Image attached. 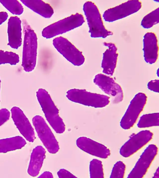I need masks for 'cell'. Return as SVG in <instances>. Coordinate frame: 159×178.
Wrapping results in <instances>:
<instances>
[{"mask_svg":"<svg viewBox=\"0 0 159 178\" xmlns=\"http://www.w3.org/2000/svg\"><path fill=\"white\" fill-rule=\"evenodd\" d=\"M37 99L47 120L57 133H63L65 125L59 114V110L50 95L45 89L40 88L36 92Z\"/></svg>","mask_w":159,"mask_h":178,"instance_id":"cell-1","label":"cell"},{"mask_svg":"<svg viewBox=\"0 0 159 178\" xmlns=\"http://www.w3.org/2000/svg\"><path fill=\"white\" fill-rule=\"evenodd\" d=\"M83 9L92 37L105 38L113 35L111 32L105 28L98 9L94 3L86 2L84 4Z\"/></svg>","mask_w":159,"mask_h":178,"instance_id":"cell-2","label":"cell"},{"mask_svg":"<svg viewBox=\"0 0 159 178\" xmlns=\"http://www.w3.org/2000/svg\"><path fill=\"white\" fill-rule=\"evenodd\" d=\"M66 96L73 102L96 108L104 107L110 102L108 96L91 93L84 89H70L67 91Z\"/></svg>","mask_w":159,"mask_h":178,"instance_id":"cell-3","label":"cell"},{"mask_svg":"<svg viewBox=\"0 0 159 178\" xmlns=\"http://www.w3.org/2000/svg\"><path fill=\"white\" fill-rule=\"evenodd\" d=\"M84 22L83 15L77 13L47 26L43 30L42 36L46 38H51L78 27Z\"/></svg>","mask_w":159,"mask_h":178,"instance_id":"cell-4","label":"cell"},{"mask_svg":"<svg viewBox=\"0 0 159 178\" xmlns=\"http://www.w3.org/2000/svg\"><path fill=\"white\" fill-rule=\"evenodd\" d=\"M24 43L22 65L25 71L30 72L36 65L37 48V36L32 29H26Z\"/></svg>","mask_w":159,"mask_h":178,"instance_id":"cell-5","label":"cell"},{"mask_svg":"<svg viewBox=\"0 0 159 178\" xmlns=\"http://www.w3.org/2000/svg\"><path fill=\"white\" fill-rule=\"evenodd\" d=\"M32 122L39 137L48 151L51 154L57 152L59 149L58 142L43 117L36 115Z\"/></svg>","mask_w":159,"mask_h":178,"instance_id":"cell-6","label":"cell"},{"mask_svg":"<svg viewBox=\"0 0 159 178\" xmlns=\"http://www.w3.org/2000/svg\"><path fill=\"white\" fill-rule=\"evenodd\" d=\"M147 100V97L144 93L139 92L135 95L120 121V126L122 129H128L133 126L143 110Z\"/></svg>","mask_w":159,"mask_h":178,"instance_id":"cell-7","label":"cell"},{"mask_svg":"<svg viewBox=\"0 0 159 178\" xmlns=\"http://www.w3.org/2000/svg\"><path fill=\"white\" fill-rule=\"evenodd\" d=\"M53 44L58 51L73 65L80 66L84 62L85 58L82 52L66 39L61 36L56 38Z\"/></svg>","mask_w":159,"mask_h":178,"instance_id":"cell-8","label":"cell"},{"mask_svg":"<svg viewBox=\"0 0 159 178\" xmlns=\"http://www.w3.org/2000/svg\"><path fill=\"white\" fill-rule=\"evenodd\" d=\"M142 3L139 0H129L104 11L103 17L108 22H112L136 12L141 8Z\"/></svg>","mask_w":159,"mask_h":178,"instance_id":"cell-9","label":"cell"},{"mask_svg":"<svg viewBox=\"0 0 159 178\" xmlns=\"http://www.w3.org/2000/svg\"><path fill=\"white\" fill-rule=\"evenodd\" d=\"M158 152L154 144H150L145 149L134 167L128 175V178H141L146 173Z\"/></svg>","mask_w":159,"mask_h":178,"instance_id":"cell-10","label":"cell"},{"mask_svg":"<svg viewBox=\"0 0 159 178\" xmlns=\"http://www.w3.org/2000/svg\"><path fill=\"white\" fill-rule=\"evenodd\" d=\"M93 82L104 92L112 97L113 104H117L123 100V93L122 88L112 78L99 74L95 76Z\"/></svg>","mask_w":159,"mask_h":178,"instance_id":"cell-11","label":"cell"},{"mask_svg":"<svg viewBox=\"0 0 159 178\" xmlns=\"http://www.w3.org/2000/svg\"><path fill=\"white\" fill-rule=\"evenodd\" d=\"M153 135L148 130L141 131L134 135L121 147L120 155L124 157L130 156L148 142Z\"/></svg>","mask_w":159,"mask_h":178,"instance_id":"cell-12","label":"cell"},{"mask_svg":"<svg viewBox=\"0 0 159 178\" xmlns=\"http://www.w3.org/2000/svg\"><path fill=\"white\" fill-rule=\"evenodd\" d=\"M76 144L84 151L101 158L106 159L110 154V150L105 146L86 137L79 138Z\"/></svg>","mask_w":159,"mask_h":178,"instance_id":"cell-13","label":"cell"},{"mask_svg":"<svg viewBox=\"0 0 159 178\" xmlns=\"http://www.w3.org/2000/svg\"><path fill=\"white\" fill-rule=\"evenodd\" d=\"M11 111L12 119L21 134L29 142H33L35 137L33 128L22 111L16 107H13Z\"/></svg>","mask_w":159,"mask_h":178,"instance_id":"cell-14","label":"cell"},{"mask_svg":"<svg viewBox=\"0 0 159 178\" xmlns=\"http://www.w3.org/2000/svg\"><path fill=\"white\" fill-rule=\"evenodd\" d=\"M104 45L107 48L103 54L101 66L105 74L112 76L116 67L118 54L115 44L111 43L104 42Z\"/></svg>","mask_w":159,"mask_h":178,"instance_id":"cell-15","label":"cell"},{"mask_svg":"<svg viewBox=\"0 0 159 178\" xmlns=\"http://www.w3.org/2000/svg\"><path fill=\"white\" fill-rule=\"evenodd\" d=\"M144 57L146 62L152 64L156 61L158 56L157 40L155 34L152 32L146 33L143 39Z\"/></svg>","mask_w":159,"mask_h":178,"instance_id":"cell-16","label":"cell"},{"mask_svg":"<svg viewBox=\"0 0 159 178\" xmlns=\"http://www.w3.org/2000/svg\"><path fill=\"white\" fill-rule=\"evenodd\" d=\"M46 151L41 146L36 147L32 153L28 169V172L32 176L38 175L45 157Z\"/></svg>","mask_w":159,"mask_h":178,"instance_id":"cell-17","label":"cell"},{"mask_svg":"<svg viewBox=\"0 0 159 178\" xmlns=\"http://www.w3.org/2000/svg\"><path fill=\"white\" fill-rule=\"evenodd\" d=\"M22 2L28 7L44 18H50L54 13L51 6L42 0H24Z\"/></svg>","mask_w":159,"mask_h":178,"instance_id":"cell-18","label":"cell"},{"mask_svg":"<svg viewBox=\"0 0 159 178\" xmlns=\"http://www.w3.org/2000/svg\"><path fill=\"white\" fill-rule=\"evenodd\" d=\"M25 141L20 137H16L0 141V152L7 151L20 148L25 144Z\"/></svg>","mask_w":159,"mask_h":178,"instance_id":"cell-19","label":"cell"},{"mask_svg":"<svg viewBox=\"0 0 159 178\" xmlns=\"http://www.w3.org/2000/svg\"><path fill=\"white\" fill-rule=\"evenodd\" d=\"M159 124L158 112L145 114L140 118L137 124L139 128L158 126Z\"/></svg>","mask_w":159,"mask_h":178,"instance_id":"cell-20","label":"cell"},{"mask_svg":"<svg viewBox=\"0 0 159 178\" xmlns=\"http://www.w3.org/2000/svg\"><path fill=\"white\" fill-rule=\"evenodd\" d=\"M159 7L150 12L143 19L142 26L145 28H149L159 23Z\"/></svg>","mask_w":159,"mask_h":178,"instance_id":"cell-21","label":"cell"},{"mask_svg":"<svg viewBox=\"0 0 159 178\" xmlns=\"http://www.w3.org/2000/svg\"><path fill=\"white\" fill-rule=\"evenodd\" d=\"M89 173L90 178H104V175L102 162L93 159L90 163Z\"/></svg>","mask_w":159,"mask_h":178,"instance_id":"cell-22","label":"cell"},{"mask_svg":"<svg viewBox=\"0 0 159 178\" xmlns=\"http://www.w3.org/2000/svg\"><path fill=\"white\" fill-rule=\"evenodd\" d=\"M19 61V57L15 53L0 51V64L9 63L14 65Z\"/></svg>","mask_w":159,"mask_h":178,"instance_id":"cell-23","label":"cell"},{"mask_svg":"<svg viewBox=\"0 0 159 178\" xmlns=\"http://www.w3.org/2000/svg\"><path fill=\"white\" fill-rule=\"evenodd\" d=\"M125 170V165L121 161L116 162L114 165L110 176V178H123Z\"/></svg>","mask_w":159,"mask_h":178,"instance_id":"cell-24","label":"cell"},{"mask_svg":"<svg viewBox=\"0 0 159 178\" xmlns=\"http://www.w3.org/2000/svg\"><path fill=\"white\" fill-rule=\"evenodd\" d=\"M148 89L156 92H159V80L158 79L152 80L149 81L147 85Z\"/></svg>","mask_w":159,"mask_h":178,"instance_id":"cell-25","label":"cell"},{"mask_svg":"<svg viewBox=\"0 0 159 178\" xmlns=\"http://www.w3.org/2000/svg\"><path fill=\"white\" fill-rule=\"evenodd\" d=\"M10 112L6 109L0 110V125L6 121L10 117Z\"/></svg>","mask_w":159,"mask_h":178,"instance_id":"cell-26","label":"cell"},{"mask_svg":"<svg viewBox=\"0 0 159 178\" xmlns=\"http://www.w3.org/2000/svg\"><path fill=\"white\" fill-rule=\"evenodd\" d=\"M59 178H76L77 177L68 171L64 169H61L57 172Z\"/></svg>","mask_w":159,"mask_h":178,"instance_id":"cell-27","label":"cell"},{"mask_svg":"<svg viewBox=\"0 0 159 178\" xmlns=\"http://www.w3.org/2000/svg\"><path fill=\"white\" fill-rule=\"evenodd\" d=\"M39 178H53L52 174L50 172L46 171L43 173L39 177Z\"/></svg>","mask_w":159,"mask_h":178,"instance_id":"cell-28","label":"cell"},{"mask_svg":"<svg viewBox=\"0 0 159 178\" xmlns=\"http://www.w3.org/2000/svg\"><path fill=\"white\" fill-rule=\"evenodd\" d=\"M159 170L158 168H157V170L154 174V176L153 177L159 178Z\"/></svg>","mask_w":159,"mask_h":178,"instance_id":"cell-29","label":"cell"},{"mask_svg":"<svg viewBox=\"0 0 159 178\" xmlns=\"http://www.w3.org/2000/svg\"><path fill=\"white\" fill-rule=\"evenodd\" d=\"M2 22H3V21H2L0 20V23H2Z\"/></svg>","mask_w":159,"mask_h":178,"instance_id":"cell-30","label":"cell"},{"mask_svg":"<svg viewBox=\"0 0 159 178\" xmlns=\"http://www.w3.org/2000/svg\"><path fill=\"white\" fill-rule=\"evenodd\" d=\"M0 83H1V80H0Z\"/></svg>","mask_w":159,"mask_h":178,"instance_id":"cell-31","label":"cell"}]
</instances>
